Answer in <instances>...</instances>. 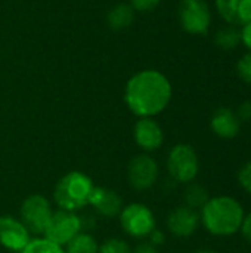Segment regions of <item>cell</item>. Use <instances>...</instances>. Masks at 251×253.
<instances>
[{
    "instance_id": "obj_7",
    "label": "cell",
    "mask_w": 251,
    "mask_h": 253,
    "mask_svg": "<svg viewBox=\"0 0 251 253\" xmlns=\"http://www.w3.org/2000/svg\"><path fill=\"white\" fill-rule=\"evenodd\" d=\"M179 24L188 34L204 36L212 25V10L206 0H180Z\"/></svg>"
},
{
    "instance_id": "obj_25",
    "label": "cell",
    "mask_w": 251,
    "mask_h": 253,
    "mask_svg": "<svg viewBox=\"0 0 251 253\" xmlns=\"http://www.w3.org/2000/svg\"><path fill=\"white\" fill-rule=\"evenodd\" d=\"M237 117L240 119V122H249L251 120V101H244L238 105L237 111H235Z\"/></svg>"
},
{
    "instance_id": "obj_13",
    "label": "cell",
    "mask_w": 251,
    "mask_h": 253,
    "mask_svg": "<svg viewBox=\"0 0 251 253\" xmlns=\"http://www.w3.org/2000/svg\"><path fill=\"white\" fill-rule=\"evenodd\" d=\"M87 205H90L95 212L102 218H115L123 209V200L117 191L96 185L93 187L89 196Z\"/></svg>"
},
{
    "instance_id": "obj_28",
    "label": "cell",
    "mask_w": 251,
    "mask_h": 253,
    "mask_svg": "<svg viewBox=\"0 0 251 253\" xmlns=\"http://www.w3.org/2000/svg\"><path fill=\"white\" fill-rule=\"evenodd\" d=\"M240 233L243 234V237L246 239V242H249V243L251 245V212L246 213Z\"/></svg>"
},
{
    "instance_id": "obj_21",
    "label": "cell",
    "mask_w": 251,
    "mask_h": 253,
    "mask_svg": "<svg viewBox=\"0 0 251 253\" xmlns=\"http://www.w3.org/2000/svg\"><path fill=\"white\" fill-rule=\"evenodd\" d=\"M98 253H132L129 243L123 239H107L102 245H99Z\"/></svg>"
},
{
    "instance_id": "obj_29",
    "label": "cell",
    "mask_w": 251,
    "mask_h": 253,
    "mask_svg": "<svg viewBox=\"0 0 251 253\" xmlns=\"http://www.w3.org/2000/svg\"><path fill=\"white\" fill-rule=\"evenodd\" d=\"M132 253H160V251L149 242H142L135 248V251Z\"/></svg>"
},
{
    "instance_id": "obj_8",
    "label": "cell",
    "mask_w": 251,
    "mask_h": 253,
    "mask_svg": "<svg viewBox=\"0 0 251 253\" xmlns=\"http://www.w3.org/2000/svg\"><path fill=\"white\" fill-rule=\"evenodd\" d=\"M81 230H83V219L75 212L59 209L53 212L41 237L47 239L49 242L61 248H65L77 234L81 233Z\"/></svg>"
},
{
    "instance_id": "obj_2",
    "label": "cell",
    "mask_w": 251,
    "mask_h": 253,
    "mask_svg": "<svg viewBox=\"0 0 251 253\" xmlns=\"http://www.w3.org/2000/svg\"><path fill=\"white\" fill-rule=\"evenodd\" d=\"M246 216L244 206L232 196L210 197L200 209V222L215 237H231L240 233Z\"/></svg>"
},
{
    "instance_id": "obj_18",
    "label": "cell",
    "mask_w": 251,
    "mask_h": 253,
    "mask_svg": "<svg viewBox=\"0 0 251 253\" xmlns=\"http://www.w3.org/2000/svg\"><path fill=\"white\" fill-rule=\"evenodd\" d=\"M241 43L240 27L226 25L216 31L215 34V44L223 50H232Z\"/></svg>"
},
{
    "instance_id": "obj_15",
    "label": "cell",
    "mask_w": 251,
    "mask_h": 253,
    "mask_svg": "<svg viewBox=\"0 0 251 253\" xmlns=\"http://www.w3.org/2000/svg\"><path fill=\"white\" fill-rule=\"evenodd\" d=\"M210 129L220 139H234L241 130V122L232 108L220 107L212 114Z\"/></svg>"
},
{
    "instance_id": "obj_4",
    "label": "cell",
    "mask_w": 251,
    "mask_h": 253,
    "mask_svg": "<svg viewBox=\"0 0 251 253\" xmlns=\"http://www.w3.org/2000/svg\"><path fill=\"white\" fill-rule=\"evenodd\" d=\"M167 173L178 184H191L200 172V159L195 148L189 144L179 142L173 145L166 160Z\"/></svg>"
},
{
    "instance_id": "obj_14",
    "label": "cell",
    "mask_w": 251,
    "mask_h": 253,
    "mask_svg": "<svg viewBox=\"0 0 251 253\" xmlns=\"http://www.w3.org/2000/svg\"><path fill=\"white\" fill-rule=\"evenodd\" d=\"M219 16L234 27H243L251 21V0H215Z\"/></svg>"
},
{
    "instance_id": "obj_11",
    "label": "cell",
    "mask_w": 251,
    "mask_h": 253,
    "mask_svg": "<svg viewBox=\"0 0 251 253\" xmlns=\"http://www.w3.org/2000/svg\"><path fill=\"white\" fill-rule=\"evenodd\" d=\"M200 225V212L185 205L170 211L166 218L167 231L178 239H186L194 236Z\"/></svg>"
},
{
    "instance_id": "obj_17",
    "label": "cell",
    "mask_w": 251,
    "mask_h": 253,
    "mask_svg": "<svg viewBox=\"0 0 251 253\" xmlns=\"http://www.w3.org/2000/svg\"><path fill=\"white\" fill-rule=\"evenodd\" d=\"M64 251L65 253H98L99 243L92 234L81 231L64 248Z\"/></svg>"
},
{
    "instance_id": "obj_3",
    "label": "cell",
    "mask_w": 251,
    "mask_h": 253,
    "mask_svg": "<svg viewBox=\"0 0 251 253\" xmlns=\"http://www.w3.org/2000/svg\"><path fill=\"white\" fill-rule=\"evenodd\" d=\"M93 187L90 176L80 170H70L58 179L53 188V202L62 211L77 212L87 205Z\"/></svg>"
},
{
    "instance_id": "obj_30",
    "label": "cell",
    "mask_w": 251,
    "mask_h": 253,
    "mask_svg": "<svg viewBox=\"0 0 251 253\" xmlns=\"http://www.w3.org/2000/svg\"><path fill=\"white\" fill-rule=\"evenodd\" d=\"M194 253H217L216 251H213V249H198V251H195Z\"/></svg>"
},
{
    "instance_id": "obj_5",
    "label": "cell",
    "mask_w": 251,
    "mask_h": 253,
    "mask_svg": "<svg viewBox=\"0 0 251 253\" xmlns=\"http://www.w3.org/2000/svg\"><path fill=\"white\" fill-rule=\"evenodd\" d=\"M118 218L123 231L132 239H146L151 231L157 228L154 212L139 202L123 206Z\"/></svg>"
},
{
    "instance_id": "obj_10",
    "label": "cell",
    "mask_w": 251,
    "mask_h": 253,
    "mask_svg": "<svg viewBox=\"0 0 251 253\" xmlns=\"http://www.w3.org/2000/svg\"><path fill=\"white\" fill-rule=\"evenodd\" d=\"M31 242V233L19 218L0 216V246L13 253H21Z\"/></svg>"
},
{
    "instance_id": "obj_1",
    "label": "cell",
    "mask_w": 251,
    "mask_h": 253,
    "mask_svg": "<svg viewBox=\"0 0 251 253\" xmlns=\"http://www.w3.org/2000/svg\"><path fill=\"white\" fill-rule=\"evenodd\" d=\"M173 87L166 74L146 68L135 73L124 87V104L136 117H155L170 104Z\"/></svg>"
},
{
    "instance_id": "obj_26",
    "label": "cell",
    "mask_w": 251,
    "mask_h": 253,
    "mask_svg": "<svg viewBox=\"0 0 251 253\" xmlns=\"http://www.w3.org/2000/svg\"><path fill=\"white\" fill-rule=\"evenodd\" d=\"M146 239H148V242H149L151 245H154L155 248H160V246L164 245V242H166V234H164V231H161V230H158V228H154V230L151 231V234H149Z\"/></svg>"
},
{
    "instance_id": "obj_24",
    "label": "cell",
    "mask_w": 251,
    "mask_h": 253,
    "mask_svg": "<svg viewBox=\"0 0 251 253\" xmlns=\"http://www.w3.org/2000/svg\"><path fill=\"white\" fill-rule=\"evenodd\" d=\"M130 6L133 7V10L138 12H151L154 10L161 0H129Z\"/></svg>"
},
{
    "instance_id": "obj_9",
    "label": "cell",
    "mask_w": 251,
    "mask_h": 253,
    "mask_svg": "<svg viewBox=\"0 0 251 253\" xmlns=\"http://www.w3.org/2000/svg\"><path fill=\"white\" fill-rule=\"evenodd\" d=\"M160 176V168L155 159L148 153L135 156L127 165V181L136 191H146L152 188Z\"/></svg>"
},
{
    "instance_id": "obj_23",
    "label": "cell",
    "mask_w": 251,
    "mask_h": 253,
    "mask_svg": "<svg viewBox=\"0 0 251 253\" xmlns=\"http://www.w3.org/2000/svg\"><path fill=\"white\" fill-rule=\"evenodd\" d=\"M237 179H238V184L240 187L251 196V160L244 163L240 170H238V175H237Z\"/></svg>"
},
{
    "instance_id": "obj_16",
    "label": "cell",
    "mask_w": 251,
    "mask_h": 253,
    "mask_svg": "<svg viewBox=\"0 0 251 253\" xmlns=\"http://www.w3.org/2000/svg\"><path fill=\"white\" fill-rule=\"evenodd\" d=\"M133 19H135V10L127 3L115 4L114 7L109 9V12L107 15V22H108L109 28H112L115 31L130 27Z\"/></svg>"
},
{
    "instance_id": "obj_6",
    "label": "cell",
    "mask_w": 251,
    "mask_h": 253,
    "mask_svg": "<svg viewBox=\"0 0 251 253\" xmlns=\"http://www.w3.org/2000/svg\"><path fill=\"white\" fill-rule=\"evenodd\" d=\"M52 215V203L43 194L28 196L19 208V219L24 222L28 231L37 237L43 236Z\"/></svg>"
},
{
    "instance_id": "obj_20",
    "label": "cell",
    "mask_w": 251,
    "mask_h": 253,
    "mask_svg": "<svg viewBox=\"0 0 251 253\" xmlns=\"http://www.w3.org/2000/svg\"><path fill=\"white\" fill-rule=\"evenodd\" d=\"M21 253H65L64 248L49 242L44 237H36L31 239L28 246Z\"/></svg>"
},
{
    "instance_id": "obj_27",
    "label": "cell",
    "mask_w": 251,
    "mask_h": 253,
    "mask_svg": "<svg viewBox=\"0 0 251 253\" xmlns=\"http://www.w3.org/2000/svg\"><path fill=\"white\" fill-rule=\"evenodd\" d=\"M240 34H241V43L251 52V21L240 27Z\"/></svg>"
},
{
    "instance_id": "obj_19",
    "label": "cell",
    "mask_w": 251,
    "mask_h": 253,
    "mask_svg": "<svg viewBox=\"0 0 251 253\" xmlns=\"http://www.w3.org/2000/svg\"><path fill=\"white\" fill-rule=\"evenodd\" d=\"M210 199L209 196V191L200 185V184H195V182H191V184H186V188L183 191V202H185V206L191 208V209H195V211H200L206 202Z\"/></svg>"
},
{
    "instance_id": "obj_22",
    "label": "cell",
    "mask_w": 251,
    "mask_h": 253,
    "mask_svg": "<svg viewBox=\"0 0 251 253\" xmlns=\"http://www.w3.org/2000/svg\"><path fill=\"white\" fill-rule=\"evenodd\" d=\"M237 74L238 77L251 86V52L243 55L237 62Z\"/></svg>"
},
{
    "instance_id": "obj_12",
    "label": "cell",
    "mask_w": 251,
    "mask_h": 253,
    "mask_svg": "<svg viewBox=\"0 0 251 253\" xmlns=\"http://www.w3.org/2000/svg\"><path fill=\"white\" fill-rule=\"evenodd\" d=\"M133 139L143 153H152L163 147L164 130L154 117H141L133 126Z\"/></svg>"
}]
</instances>
